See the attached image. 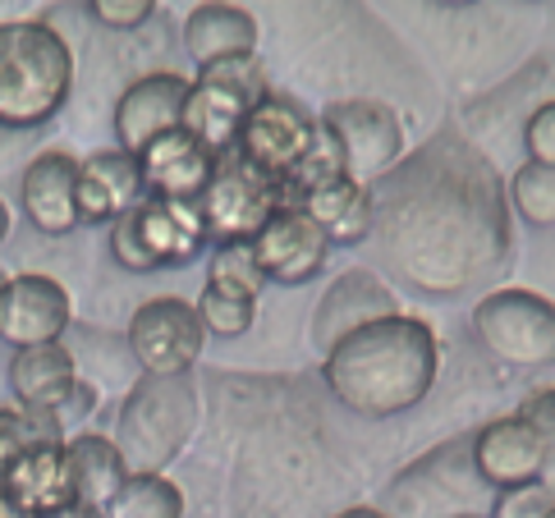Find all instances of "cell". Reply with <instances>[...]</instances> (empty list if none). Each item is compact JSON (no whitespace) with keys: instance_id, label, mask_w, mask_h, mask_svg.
<instances>
[{"instance_id":"44","label":"cell","mask_w":555,"mask_h":518,"mask_svg":"<svg viewBox=\"0 0 555 518\" xmlns=\"http://www.w3.org/2000/svg\"><path fill=\"white\" fill-rule=\"evenodd\" d=\"M538 487H546V491H551V495H555V459H551V464H546V472H542V482H538Z\"/></svg>"},{"instance_id":"13","label":"cell","mask_w":555,"mask_h":518,"mask_svg":"<svg viewBox=\"0 0 555 518\" xmlns=\"http://www.w3.org/2000/svg\"><path fill=\"white\" fill-rule=\"evenodd\" d=\"M281 207H285V189L253 161H244L240 152L216 156L207 189L197 197L207 238H216V244H253V234Z\"/></svg>"},{"instance_id":"27","label":"cell","mask_w":555,"mask_h":518,"mask_svg":"<svg viewBox=\"0 0 555 518\" xmlns=\"http://www.w3.org/2000/svg\"><path fill=\"white\" fill-rule=\"evenodd\" d=\"M257 28L253 10L244 5H225V0H207V5H193L184 18V51L203 65L216 60H234V55H257Z\"/></svg>"},{"instance_id":"30","label":"cell","mask_w":555,"mask_h":518,"mask_svg":"<svg viewBox=\"0 0 555 518\" xmlns=\"http://www.w3.org/2000/svg\"><path fill=\"white\" fill-rule=\"evenodd\" d=\"M505 203L509 216H519L528 230L555 234V166L519 161L505 179Z\"/></svg>"},{"instance_id":"11","label":"cell","mask_w":555,"mask_h":518,"mask_svg":"<svg viewBox=\"0 0 555 518\" xmlns=\"http://www.w3.org/2000/svg\"><path fill=\"white\" fill-rule=\"evenodd\" d=\"M473 340L487 358L514 372H542L555 367V298L542 289L505 285L482 294L468 312Z\"/></svg>"},{"instance_id":"20","label":"cell","mask_w":555,"mask_h":518,"mask_svg":"<svg viewBox=\"0 0 555 518\" xmlns=\"http://www.w3.org/2000/svg\"><path fill=\"white\" fill-rule=\"evenodd\" d=\"M189 88H193V78L175 74V69H152L143 78H133L120 92V102H115V138H120V152L143 156L156 138L180 129Z\"/></svg>"},{"instance_id":"23","label":"cell","mask_w":555,"mask_h":518,"mask_svg":"<svg viewBox=\"0 0 555 518\" xmlns=\"http://www.w3.org/2000/svg\"><path fill=\"white\" fill-rule=\"evenodd\" d=\"M5 381L18 409H37V413H61L69 404V394L78 390V363L65 340L55 345H33V349H14Z\"/></svg>"},{"instance_id":"36","label":"cell","mask_w":555,"mask_h":518,"mask_svg":"<svg viewBox=\"0 0 555 518\" xmlns=\"http://www.w3.org/2000/svg\"><path fill=\"white\" fill-rule=\"evenodd\" d=\"M487 518H555V495L538 482L514 487V491H495Z\"/></svg>"},{"instance_id":"29","label":"cell","mask_w":555,"mask_h":518,"mask_svg":"<svg viewBox=\"0 0 555 518\" xmlns=\"http://www.w3.org/2000/svg\"><path fill=\"white\" fill-rule=\"evenodd\" d=\"M244 119H248V106L240 102V96L225 92V88H216V83H197V78H193L180 129H184L189 138H197V143H203L211 156L234 152Z\"/></svg>"},{"instance_id":"15","label":"cell","mask_w":555,"mask_h":518,"mask_svg":"<svg viewBox=\"0 0 555 518\" xmlns=\"http://www.w3.org/2000/svg\"><path fill=\"white\" fill-rule=\"evenodd\" d=\"M207 340L211 335L203 331V316L180 294H156L138 303L125 331V345L143 376H189Z\"/></svg>"},{"instance_id":"38","label":"cell","mask_w":555,"mask_h":518,"mask_svg":"<svg viewBox=\"0 0 555 518\" xmlns=\"http://www.w3.org/2000/svg\"><path fill=\"white\" fill-rule=\"evenodd\" d=\"M524 152H528V161L555 166V102L538 106V115L528 119V129H524Z\"/></svg>"},{"instance_id":"10","label":"cell","mask_w":555,"mask_h":518,"mask_svg":"<svg viewBox=\"0 0 555 518\" xmlns=\"http://www.w3.org/2000/svg\"><path fill=\"white\" fill-rule=\"evenodd\" d=\"M555 102V51H538L524 60L514 74H505L501 83H491L487 92L468 96L454 129H460L487 161L501 170L509 152L524 147V129L538 115V106Z\"/></svg>"},{"instance_id":"9","label":"cell","mask_w":555,"mask_h":518,"mask_svg":"<svg viewBox=\"0 0 555 518\" xmlns=\"http://www.w3.org/2000/svg\"><path fill=\"white\" fill-rule=\"evenodd\" d=\"M491 501L495 491L473 468V431H460L395 472L376 509L390 518H487Z\"/></svg>"},{"instance_id":"32","label":"cell","mask_w":555,"mask_h":518,"mask_svg":"<svg viewBox=\"0 0 555 518\" xmlns=\"http://www.w3.org/2000/svg\"><path fill=\"white\" fill-rule=\"evenodd\" d=\"M193 308L203 316V331L216 335V340H240L257 322V298L234 285H221V281H207Z\"/></svg>"},{"instance_id":"40","label":"cell","mask_w":555,"mask_h":518,"mask_svg":"<svg viewBox=\"0 0 555 518\" xmlns=\"http://www.w3.org/2000/svg\"><path fill=\"white\" fill-rule=\"evenodd\" d=\"M37 518H106V514H102V509H92V505H83V501H69V505L47 509V514H37Z\"/></svg>"},{"instance_id":"8","label":"cell","mask_w":555,"mask_h":518,"mask_svg":"<svg viewBox=\"0 0 555 518\" xmlns=\"http://www.w3.org/2000/svg\"><path fill=\"white\" fill-rule=\"evenodd\" d=\"M203 427V390L193 376H138L115 413V450L125 472H166Z\"/></svg>"},{"instance_id":"42","label":"cell","mask_w":555,"mask_h":518,"mask_svg":"<svg viewBox=\"0 0 555 518\" xmlns=\"http://www.w3.org/2000/svg\"><path fill=\"white\" fill-rule=\"evenodd\" d=\"M331 518H390V514L376 509V505H345L340 514H331Z\"/></svg>"},{"instance_id":"19","label":"cell","mask_w":555,"mask_h":518,"mask_svg":"<svg viewBox=\"0 0 555 518\" xmlns=\"http://www.w3.org/2000/svg\"><path fill=\"white\" fill-rule=\"evenodd\" d=\"M253 262L262 271L267 285H308L312 275H322L326 257H331V244L326 234L312 225V216L304 207H281L271 221L253 234Z\"/></svg>"},{"instance_id":"4","label":"cell","mask_w":555,"mask_h":518,"mask_svg":"<svg viewBox=\"0 0 555 518\" xmlns=\"http://www.w3.org/2000/svg\"><path fill=\"white\" fill-rule=\"evenodd\" d=\"M312 28L308 78L331 102H386L390 111L413 115L427 106V74L395 42V33L367 5H312L304 14Z\"/></svg>"},{"instance_id":"17","label":"cell","mask_w":555,"mask_h":518,"mask_svg":"<svg viewBox=\"0 0 555 518\" xmlns=\"http://www.w3.org/2000/svg\"><path fill=\"white\" fill-rule=\"evenodd\" d=\"M74 326L69 289L47 271H18L0 289V340L10 349L55 345Z\"/></svg>"},{"instance_id":"37","label":"cell","mask_w":555,"mask_h":518,"mask_svg":"<svg viewBox=\"0 0 555 518\" xmlns=\"http://www.w3.org/2000/svg\"><path fill=\"white\" fill-rule=\"evenodd\" d=\"M156 0H92L88 14L96 18L102 28H115V33H133V28H143L156 18Z\"/></svg>"},{"instance_id":"7","label":"cell","mask_w":555,"mask_h":518,"mask_svg":"<svg viewBox=\"0 0 555 518\" xmlns=\"http://www.w3.org/2000/svg\"><path fill=\"white\" fill-rule=\"evenodd\" d=\"M234 152L244 161H253L262 174H271L285 189V203H294L299 193H308L312 184H322L331 174H345L322 119L289 92H271L262 106L248 111Z\"/></svg>"},{"instance_id":"39","label":"cell","mask_w":555,"mask_h":518,"mask_svg":"<svg viewBox=\"0 0 555 518\" xmlns=\"http://www.w3.org/2000/svg\"><path fill=\"white\" fill-rule=\"evenodd\" d=\"M519 417H528L532 423V431L546 441V450H551V459H555V386H542V390H532V394H524V404L514 409Z\"/></svg>"},{"instance_id":"3","label":"cell","mask_w":555,"mask_h":518,"mask_svg":"<svg viewBox=\"0 0 555 518\" xmlns=\"http://www.w3.org/2000/svg\"><path fill=\"white\" fill-rule=\"evenodd\" d=\"M436 381H441V345H436V331L413 312L382 316L322 358L326 394L363 423L413 413L427 404Z\"/></svg>"},{"instance_id":"24","label":"cell","mask_w":555,"mask_h":518,"mask_svg":"<svg viewBox=\"0 0 555 518\" xmlns=\"http://www.w3.org/2000/svg\"><path fill=\"white\" fill-rule=\"evenodd\" d=\"M138 166H143V189L147 197H170V203H197L211 179V166L216 156L189 138L184 129H175L166 138H156V143L138 156Z\"/></svg>"},{"instance_id":"1","label":"cell","mask_w":555,"mask_h":518,"mask_svg":"<svg viewBox=\"0 0 555 518\" xmlns=\"http://www.w3.org/2000/svg\"><path fill=\"white\" fill-rule=\"evenodd\" d=\"M367 244L395 285L454 298L509 267L514 216L505 179L468 138L441 125L372 184Z\"/></svg>"},{"instance_id":"12","label":"cell","mask_w":555,"mask_h":518,"mask_svg":"<svg viewBox=\"0 0 555 518\" xmlns=\"http://www.w3.org/2000/svg\"><path fill=\"white\" fill-rule=\"evenodd\" d=\"M207 244V225L197 203H170V197H143L120 221H111V252L125 271H175L193 262Z\"/></svg>"},{"instance_id":"2","label":"cell","mask_w":555,"mask_h":518,"mask_svg":"<svg viewBox=\"0 0 555 518\" xmlns=\"http://www.w3.org/2000/svg\"><path fill=\"white\" fill-rule=\"evenodd\" d=\"M349 459L326 436L322 400H304V386H294L289 409L253 417V441L234 464V518H331L349 505Z\"/></svg>"},{"instance_id":"5","label":"cell","mask_w":555,"mask_h":518,"mask_svg":"<svg viewBox=\"0 0 555 518\" xmlns=\"http://www.w3.org/2000/svg\"><path fill=\"white\" fill-rule=\"evenodd\" d=\"M423 28L427 55L468 96L501 83L524 65L538 14L524 5H400Z\"/></svg>"},{"instance_id":"41","label":"cell","mask_w":555,"mask_h":518,"mask_svg":"<svg viewBox=\"0 0 555 518\" xmlns=\"http://www.w3.org/2000/svg\"><path fill=\"white\" fill-rule=\"evenodd\" d=\"M538 267H542V275H546V285L555 289V234L538 248Z\"/></svg>"},{"instance_id":"33","label":"cell","mask_w":555,"mask_h":518,"mask_svg":"<svg viewBox=\"0 0 555 518\" xmlns=\"http://www.w3.org/2000/svg\"><path fill=\"white\" fill-rule=\"evenodd\" d=\"M37 441H69L61 417L55 413H37V409H0V491H5V477L14 468V459Z\"/></svg>"},{"instance_id":"45","label":"cell","mask_w":555,"mask_h":518,"mask_svg":"<svg viewBox=\"0 0 555 518\" xmlns=\"http://www.w3.org/2000/svg\"><path fill=\"white\" fill-rule=\"evenodd\" d=\"M5 281H10V275H5V267H0V289H5Z\"/></svg>"},{"instance_id":"18","label":"cell","mask_w":555,"mask_h":518,"mask_svg":"<svg viewBox=\"0 0 555 518\" xmlns=\"http://www.w3.org/2000/svg\"><path fill=\"white\" fill-rule=\"evenodd\" d=\"M551 464V450L528 417L501 413L487 417L482 427H473V468L491 491H514L542 482V472Z\"/></svg>"},{"instance_id":"26","label":"cell","mask_w":555,"mask_h":518,"mask_svg":"<svg viewBox=\"0 0 555 518\" xmlns=\"http://www.w3.org/2000/svg\"><path fill=\"white\" fill-rule=\"evenodd\" d=\"M5 501L14 509H24L28 518L61 509L74 501V482H69V459H65V441H37L14 459L5 477Z\"/></svg>"},{"instance_id":"43","label":"cell","mask_w":555,"mask_h":518,"mask_svg":"<svg viewBox=\"0 0 555 518\" xmlns=\"http://www.w3.org/2000/svg\"><path fill=\"white\" fill-rule=\"evenodd\" d=\"M10 230H14V216H10V207H5V203H0V244L10 238Z\"/></svg>"},{"instance_id":"28","label":"cell","mask_w":555,"mask_h":518,"mask_svg":"<svg viewBox=\"0 0 555 518\" xmlns=\"http://www.w3.org/2000/svg\"><path fill=\"white\" fill-rule=\"evenodd\" d=\"M65 459H69V482H74V501H83L92 509H106L115 501V491L125 487V459L115 450L111 436L96 431H78L65 441Z\"/></svg>"},{"instance_id":"31","label":"cell","mask_w":555,"mask_h":518,"mask_svg":"<svg viewBox=\"0 0 555 518\" xmlns=\"http://www.w3.org/2000/svg\"><path fill=\"white\" fill-rule=\"evenodd\" d=\"M106 518H184V491L166 472H133L115 501L102 509Z\"/></svg>"},{"instance_id":"25","label":"cell","mask_w":555,"mask_h":518,"mask_svg":"<svg viewBox=\"0 0 555 518\" xmlns=\"http://www.w3.org/2000/svg\"><path fill=\"white\" fill-rule=\"evenodd\" d=\"M289 207H304L312 216V225L326 234L331 248L367 244V234H372V189L353 184L349 174L322 179V184H312L308 193L294 197Z\"/></svg>"},{"instance_id":"35","label":"cell","mask_w":555,"mask_h":518,"mask_svg":"<svg viewBox=\"0 0 555 518\" xmlns=\"http://www.w3.org/2000/svg\"><path fill=\"white\" fill-rule=\"evenodd\" d=\"M207 281L234 285V289H244L253 298H262V289H267V281H262V271H257L248 244H221V248H216L211 267H207Z\"/></svg>"},{"instance_id":"14","label":"cell","mask_w":555,"mask_h":518,"mask_svg":"<svg viewBox=\"0 0 555 518\" xmlns=\"http://www.w3.org/2000/svg\"><path fill=\"white\" fill-rule=\"evenodd\" d=\"M317 119H322L326 138L335 143L340 170L363 189L386 179L409 156L404 119L386 102H331L317 111Z\"/></svg>"},{"instance_id":"21","label":"cell","mask_w":555,"mask_h":518,"mask_svg":"<svg viewBox=\"0 0 555 518\" xmlns=\"http://www.w3.org/2000/svg\"><path fill=\"white\" fill-rule=\"evenodd\" d=\"M18 207H24L28 225L47 238H65L78 225V156L47 147L18 174Z\"/></svg>"},{"instance_id":"22","label":"cell","mask_w":555,"mask_h":518,"mask_svg":"<svg viewBox=\"0 0 555 518\" xmlns=\"http://www.w3.org/2000/svg\"><path fill=\"white\" fill-rule=\"evenodd\" d=\"M143 197H147V189H143L138 156H129L120 147H96L88 156H78V221L83 225L120 221Z\"/></svg>"},{"instance_id":"34","label":"cell","mask_w":555,"mask_h":518,"mask_svg":"<svg viewBox=\"0 0 555 518\" xmlns=\"http://www.w3.org/2000/svg\"><path fill=\"white\" fill-rule=\"evenodd\" d=\"M197 83H216V88L234 92L248 111L262 106L267 96L275 92L271 69L262 65V55H234V60H216V65H203V69H197Z\"/></svg>"},{"instance_id":"6","label":"cell","mask_w":555,"mask_h":518,"mask_svg":"<svg viewBox=\"0 0 555 518\" xmlns=\"http://www.w3.org/2000/svg\"><path fill=\"white\" fill-rule=\"evenodd\" d=\"M74 92V51L47 18L0 24V129H42Z\"/></svg>"},{"instance_id":"16","label":"cell","mask_w":555,"mask_h":518,"mask_svg":"<svg viewBox=\"0 0 555 518\" xmlns=\"http://www.w3.org/2000/svg\"><path fill=\"white\" fill-rule=\"evenodd\" d=\"M395 312H404V308H400V294L390 289L386 275L372 271V267H349L326 285L322 298H317L312 331H308L312 349L326 358L340 340H349L353 331H363V326L382 322V316H395Z\"/></svg>"}]
</instances>
